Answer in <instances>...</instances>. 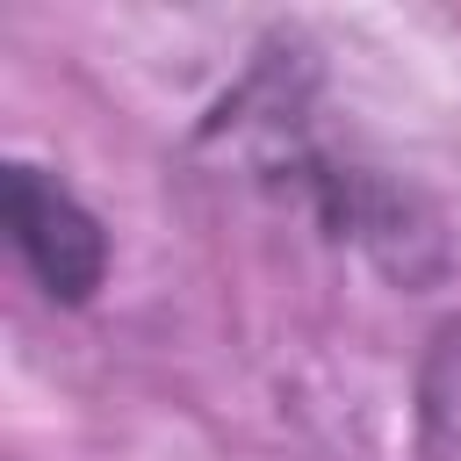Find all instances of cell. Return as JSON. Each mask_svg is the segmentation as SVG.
Returning <instances> with one entry per match:
<instances>
[{
	"label": "cell",
	"instance_id": "6da1fadb",
	"mask_svg": "<svg viewBox=\"0 0 461 461\" xmlns=\"http://www.w3.org/2000/svg\"><path fill=\"white\" fill-rule=\"evenodd\" d=\"M7 230H14V252L29 259V274L43 281V295L86 303L101 288V267H108L101 223L36 166H7Z\"/></svg>",
	"mask_w": 461,
	"mask_h": 461
}]
</instances>
